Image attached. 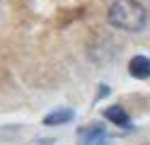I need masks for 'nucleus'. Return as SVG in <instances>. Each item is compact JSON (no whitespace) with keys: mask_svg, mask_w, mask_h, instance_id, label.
Listing matches in <instances>:
<instances>
[{"mask_svg":"<svg viewBox=\"0 0 150 145\" xmlns=\"http://www.w3.org/2000/svg\"><path fill=\"white\" fill-rule=\"evenodd\" d=\"M107 22L114 29L136 34L148 27V10L140 0H114L107 7Z\"/></svg>","mask_w":150,"mask_h":145,"instance_id":"1","label":"nucleus"},{"mask_svg":"<svg viewBox=\"0 0 150 145\" xmlns=\"http://www.w3.org/2000/svg\"><path fill=\"white\" fill-rule=\"evenodd\" d=\"M78 145H114L104 123H87L78 128Z\"/></svg>","mask_w":150,"mask_h":145,"instance_id":"2","label":"nucleus"},{"mask_svg":"<svg viewBox=\"0 0 150 145\" xmlns=\"http://www.w3.org/2000/svg\"><path fill=\"white\" fill-rule=\"evenodd\" d=\"M104 119L107 121H111V123H116L119 128H131V116H128V111L124 109V106H119V104H111V106H107L104 109Z\"/></svg>","mask_w":150,"mask_h":145,"instance_id":"3","label":"nucleus"},{"mask_svg":"<svg viewBox=\"0 0 150 145\" xmlns=\"http://www.w3.org/2000/svg\"><path fill=\"white\" fill-rule=\"evenodd\" d=\"M128 73L136 80H148L150 77V58L148 56H133L128 61Z\"/></svg>","mask_w":150,"mask_h":145,"instance_id":"4","label":"nucleus"},{"mask_svg":"<svg viewBox=\"0 0 150 145\" xmlns=\"http://www.w3.org/2000/svg\"><path fill=\"white\" fill-rule=\"evenodd\" d=\"M73 119H75V111L68 109V106H61V109L49 111V114L41 119V123H44V126H63V123H70Z\"/></svg>","mask_w":150,"mask_h":145,"instance_id":"5","label":"nucleus"},{"mask_svg":"<svg viewBox=\"0 0 150 145\" xmlns=\"http://www.w3.org/2000/svg\"><path fill=\"white\" fill-rule=\"evenodd\" d=\"M22 128L20 126H5V128H0V140H10L12 135H17Z\"/></svg>","mask_w":150,"mask_h":145,"instance_id":"6","label":"nucleus"},{"mask_svg":"<svg viewBox=\"0 0 150 145\" xmlns=\"http://www.w3.org/2000/svg\"><path fill=\"white\" fill-rule=\"evenodd\" d=\"M32 145H56V140L53 138H39V140H34Z\"/></svg>","mask_w":150,"mask_h":145,"instance_id":"7","label":"nucleus"},{"mask_svg":"<svg viewBox=\"0 0 150 145\" xmlns=\"http://www.w3.org/2000/svg\"><path fill=\"white\" fill-rule=\"evenodd\" d=\"M107 94H109V87H107V85H102V87H99V92H97V99H104Z\"/></svg>","mask_w":150,"mask_h":145,"instance_id":"8","label":"nucleus"},{"mask_svg":"<svg viewBox=\"0 0 150 145\" xmlns=\"http://www.w3.org/2000/svg\"><path fill=\"white\" fill-rule=\"evenodd\" d=\"M148 145H150V143H148Z\"/></svg>","mask_w":150,"mask_h":145,"instance_id":"9","label":"nucleus"}]
</instances>
